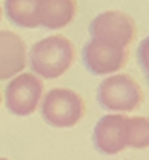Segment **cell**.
<instances>
[{"label":"cell","instance_id":"1","mask_svg":"<svg viewBox=\"0 0 149 160\" xmlns=\"http://www.w3.org/2000/svg\"><path fill=\"white\" fill-rule=\"evenodd\" d=\"M75 44L63 34H52L35 42L29 50L27 61L33 74L42 80H54L63 76L75 63Z\"/></svg>","mask_w":149,"mask_h":160},{"label":"cell","instance_id":"2","mask_svg":"<svg viewBox=\"0 0 149 160\" xmlns=\"http://www.w3.org/2000/svg\"><path fill=\"white\" fill-rule=\"evenodd\" d=\"M96 99L103 111L113 114L134 112L143 105V90L134 76L117 72L105 76L98 86Z\"/></svg>","mask_w":149,"mask_h":160},{"label":"cell","instance_id":"3","mask_svg":"<svg viewBox=\"0 0 149 160\" xmlns=\"http://www.w3.org/2000/svg\"><path fill=\"white\" fill-rule=\"evenodd\" d=\"M88 34H90V40H96L103 46L128 50L138 36V25L134 21V17L128 15L126 12L107 10L92 19V23L88 27Z\"/></svg>","mask_w":149,"mask_h":160},{"label":"cell","instance_id":"4","mask_svg":"<svg viewBox=\"0 0 149 160\" xmlns=\"http://www.w3.org/2000/svg\"><path fill=\"white\" fill-rule=\"evenodd\" d=\"M38 109L44 122L52 128H73L86 114L84 99L69 88H54L44 93Z\"/></svg>","mask_w":149,"mask_h":160},{"label":"cell","instance_id":"5","mask_svg":"<svg viewBox=\"0 0 149 160\" xmlns=\"http://www.w3.org/2000/svg\"><path fill=\"white\" fill-rule=\"evenodd\" d=\"M44 97V82L33 72H19L4 90V105L15 116H31Z\"/></svg>","mask_w":149,"mask_h":160},{"label":"cell","instance_id":"6","mask_svg":"<svg viewBox=\"0 0 149 160\" xmlns=\"http://www.w3.org/2000/svg\"><path fill=\"white\" fill-rule=\"evenodd\" d=\"M132 116L128 114H105L101 116L92 132V143L99 154H119L124 149H130Z\"/></svg>","mask_w":149,"mask_h":160},{"label":"cell","instance_id":"7","mask_svg":"<svg viewBox=\"0 0 149 160\" xmlns=\"http://www.w3.org/2000/svg\"><path fill=\"white\" fill-rule=\"evenodd\" d=\"M130 52L126 48L103 46L96 40H88L82 46V63L94 76H111L122 71L128 63Z\"/></svg>","mask_w":149,"mask_h":160},{"label":"cell","instance_id":"8","mask_svg":"<svg viewBox=\"0 0 149 160\" xmlns=\"http://www.w3.org/2000/svg\"><path fill=\"white\" fill-rule=\"evenodd\" d=\"M27 44L17 32L0 29V80H12L27 67Z\"/></svg>","mask_w":149,"mask_h":160},{"label":"cell","instance_id":"9","mask_svg":"<svg viewBox=\"0 0 149 160\" xmlns=\"http://www.w3.org/2000/svg\"><path fill=\"white\" fill-rule=\"evenodd\" d=\"M78 13L77 0H38L36 17L38 27L48 31H59L71 25Z\"/></svg>","mask_w":149,"mask_h":160},{"label":"cell","instance_id":"10","mask_svg":"<svg viewBox=\"0 0 149 160\" xmlns=\"http://www.w3.org/2000/svg\"><path fill=\"white\" fill-rule=\"evenodd\" d=\"M38 0H4V13L8 21L21 29H38L36 17Z\"/></svg>","mask_w":149,"mask_h":160},{"label":"cell","instance_id":"11","mask_svg":"<svg viewBox=\"0 0 149 160\" xmlns=\"http://www.w3.org/2000/svg\"><path fill=\"white\" fill-rule=\"evenodd\" d=\"M130 149H149V118L132 116Z\"/></svg>","mask_w":149,"mask_h":160},{"label":"cell","instance_id":"12","mask_svg":"<svg viewBox=\"0 0 149 160\" xmlns=\"http://www.w3.org/2000/svg\"><path fill=\"white\" fill-rule=\"evenodd\" d=\"M136 57H138V65L149 84V36H145L141 42L138 44V50H136Z\"/></svg>","mask_w":149,"mask_h":160},{"label":"cell","instance_id":"13","mask_svg":"<svg viewBox=\"0 0 149 160\" xmlns=\"http://www.w3.org/2000/svg\"><path fill=\"white\" fill-rule=\"evenodd\" d=\"M0 19H2V6H0Z\"/></svg>","mask_w":149,"mask_h":160},{"label":"cell","instance_id":"14","mask_svg":"<svg viewBox=\"0 0 149 160\" xmlns=\"http://www.w3.org/2000/svg\"><path fill=\"white\" fill-rule=\"evenodd\" d=\"M0 160H10V158H4V156H0Z\"/></svg>","mask_w":149,"mask_h":160},{"label":"cell","instance_id":"15","mask_svg":"<svg viewBox=\"0 0 149 160\" xmlns=\"http://www.w3.org/2000/svg\"><path fill=\"white\" fill-rule=\"evenodd\" d=\"M0 103H2V93H0Z\"/></svg>","mask_w":149,"mask_h":160}]
</instances>
